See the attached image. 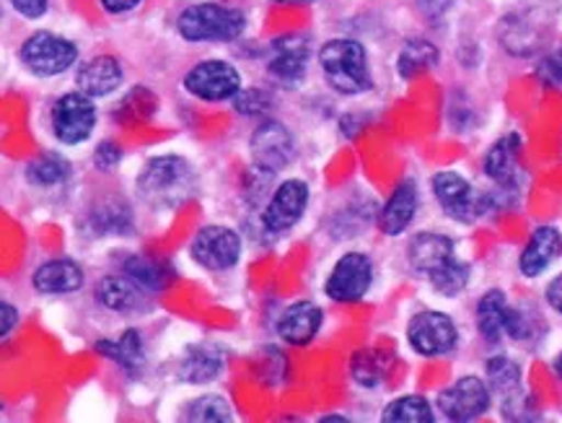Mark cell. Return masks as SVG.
Wrapping results in <instances>:
<instances>
[{"label":"cell","instance_id":"42","mask_svg":"<svg viewBox=\"0 0 562 423\" xmlns=\"http://www.w3.org/2000/svg\"><path fill=\"white\" fill-rule=\"evenodd\" d=\"M544 301H547V307H550L552 312H558L562 318V274H558L550 283H547Z\"/></svg>","mask_w":562,"mask_h":423},{"label":"cell","instance_id":"25","mask_svg":"<svg viewBox=\"0 0 562 423\" xmlns=\"http://www.w3.org/2000/svg\"><path fill=\"white\" fill-rule=\"evenodd\" d=\"M510 301L503 289H487L477 301L474 310V325H477L480 338L487 346H498L501 341H508V318Z\"/></svg>","mask_w":562,"mask_h":423},{"label":"cell","instance_id":"29","mask_svg":"<svg viewBox=\"0 0 562 423\" xmlns=\"http://www.w3.org/2000/svg\"><path fill=\"white\" fill-rule=\"evenodd\" d=\"M70 171H74L70 169V162L65 159L63 154H57V151H45V154H40L37 159L26 164L24 177L32 188L53 190L68 182Z\"/></svg>","mask_w":562,"mask_h":423},{"label":"cell","instance_id":"23","mask_svg":"<svg viewBox=\"0 0 562 423\" xmlns=\"http://www.w3.org/2000/svg\"><path fill=\"white\" fill-rule=\"evenodd\" d=\"M521 135L506 133L493 146L487 148L482 159V171L498 188H518V175H521Z\"/></svg>","mask_w":562,"mask_h":423},{"label":"cell","instance_id":"37","mask_svg":"<svg viewBox=\"0 0 562 423\" xmlns=\"http://www.w3.org/2000/svg\"><path fill=\"white\" fill-rule=\"evenodd\" d=\"M537 78L544 86H562V47H554L537 63Z\"/></svg>","mask_w":562,"mask_h":423},{"label":"cell","instance_id":"2","mask_svg":"<svg viewBox=\"0 0 562 423\" xmlns=\"http://www.w3.org/2000/svg\"><path fill=\"white\" fill-rule=\"evenodd\" d=\"M198 190V171L179 154H158L135 175V196L156 213L177 211Z\"/></svg>","mask_w":562,"mask_h":423},{"label":"cell","instance_id":"24","mask_svg":"<svg viewBox=\"0 0 562 423\" xmlns=\"http://www.w3.org/2000/svg\"><path fill=\"white\" fill-rule=\"evenodd\" d=\"M562 255V234L558 226H539L531 232L521 255H518V274L524 278H539L552 268Z\"/></svg>","mask_w":562,"mask_h":423},{"label":"cell","instance_id":"36","mask_svg":"<svg viewBox=\"0 0 562 423\" xmlns=\"http://www.w3.org/2000/svg\"><path fill=\"white\" fill-rule=\"evenodd\" d=\"M122 159H125V151L117 141H99L97 148H93V169L104 171V175H110V171H117Z\"/></svg>","mask_w":562,"mask_h":423},{"label":"cell","instance_id":"6","mask_svg":"<svg viewBox=\"0 0 562 423\" xmlns=\"http://www.w3.org/2000/svg\"><path fill=\"white\" fill-rule=\"evenodd\" d=\"M99 110L97 99L83 91H65L49 107V133L65 148H78L97 133Z\"/></svg>","mask_w":562,"mask_h":423},{"label":"cell","instance_id":"13","mask_svg":"<svg viewBox=\"0 0 562 423\" xmlns=\"http://www.w3.org/2000/svg\"><path fill=\"white\" fill-rule=\"evenodd\" d=\"M190 255L207 274H228L241 260L244 240L236 229L226 224H207L194 234Z\"/></svg>","mask_w":562,"mask_h":423},{"label":"cell","instance_id":"15","mask_svg":"<svg viewBox=\"0 0 562 423\" xmlns=\"http://www.w3.org/2000/svg\"><path fill=\"white\" fill-rule=\"evenodd\" d=\"M493 405V390L487 379L467 375L438 392L436 411L451 423H470L482 419Z\"/></svg>","mask_w":562,"mask_h":423},{"label":"cell","instance_id":"18","mask_svg":"<svg viewBox=\"0 0 562 423\" xmlns=\"http://www.w3.org/2000/svg\"><path fill=\"white\" fill-rule=\"evenodd\" d=\"M122 84H125V66L117 55L99 53L78 63L76 89L91 99L112 97Z\"/></svg>","mask_w":562,"mask_h":423},{"label":"cell","instance_id":"1","mask_svg":"<svg viewBox=\"0 0 562 423\" xmlns=\"http://www.w3.org/2000/svg\"><path fill=\"white\" fill-rule=\"evenodd\" d=\"M407 265L446 299L464 293L472 281V265L461 260L451 236L441 232L415 234L407 245Z\"/></svg>","mask_w":562,"mask_h":423},{"label":"cell","instance_id":"14","mask_svg":"<svg viewBox=\"0 0 562 423\" xmlns=\"http://www.w3.org/2000/svg\"><path fill=\"white\" fill-rule=\"evenodd\" d=\"M373 281H376V265H373L371 255L345 253L329 270L327 281H324V293L335 304H356V301L369 297Z\"/></svg>","mask_w":562,"mask_h":423},{"label":"cell","instance_id":"9","mask_svg":"<svg viewBox=\"0 0 562 423\" xmlns=\"http://www.w3.org/2000/svg\"><path fill=\"white\" fill-rule=\"evenodd\" d=\"M314 49L306 34H280L265 49V70L283 89H299L308 78Z\"/></svg>","mask_w":562,"mask_h":423},{"label":"cell","instance_id":"22","mask_svg":"<svg viewBox=\"0 0 562 423\" xmlns=\"http://www.w3.org/2000/svg\"><path fill=\"white\" fill-rule=\"evenodd\" d=\"M420 211V188L415 179H402L386 198V203L379 211V229L386 236H402L413 226V221Z\"/></svg>","mask_w":562,"mask_h":423},{"label":"cell","instance_id":"17","mask_svg":"<svg viewBox=\"0 0 562 423\" xmlns=\"http://www.w3.org/2000/svg\"><path fill=\"white\" fill-rule=\"evenodd\" d=\"M93 350L130 379H140L148 367V346L138 327H125L117 338H99Z\"/></svg>","mask_w":562,"mask_h":423},{"label":"cell","instance_id":"31","mask_svg":"<svg viewBox=\"0 0 562 423\" xmlns=\"http://www.w3.org/2000/svg\"><path fill=\"white\" fill-rule=\"evenodd\" d=\"M389 375V358L373 348L358 350L356 356L350 358V377L352 382L363 390H376V387L384 385Z\"/></svg>","mask_w":562,"mask_h":423},{"label":"cell","instance_id":"40","mask_svg":"<svg viewBox=\"0 0 562 423\" xmlns=\"http://www.w3.org/2000/svg\"><path fill=\"white\" fill-rule=\"evenodd\" d=\"M0 314H3V320H0V338L9 341L13 330L19 327V307L13 304V301L3 299L0 301Z\"/></svg>","mask_w":562,"mask_h":423},{"label":"cell","instance_id":"7","mask_svg":"<svg viewBox=\"0 0 562 423\" xmlns=\"http://www.w3.org/2000/svg\"><path fill=\"white\" fill-rule=\"evenodd\" d=\"M184 91L192 99L207 104L234 102V97L244 89L241 70L223 57H207V60L194 63L182 78Z\"/></svg>","mask_w":562,"mask_h":423},{"label":"cell","instance_id":"16","mask_svg":"<svg viewBox=\"0 0 562 423\" xmlns=\"http://www.w3.org/2000/svg\"><path fill=\"white\" fill-rule=\"evenodd\" d=\"M150 297L154 293L143 289V286L130 278L127 274H110L97 283L93 299L104 312L117 314V318H130V314H140L150 310Z\"/></svg>","mask_w":562,"mask_h":423},{"label":"cell","instance_id":"10","mask_svg":"<svg viewBox=\"0 0 562 423\" xmlns=\"http://www.w3.org/2000/svg\"><path fill=\"white\" fill-rule=\"evenodd\" d=\"M430 190L438 208L443 211L446 219L457 221L461 226H470L474 221L485 216V203H482V190L464 175L453 169H441L430 177Z\"/></svg>","mask_w":562,"mask_h":423},{"label":"cell","instance_id":"19","mask_svg":"<svg viewBox=\"0 0 562 423\" xmlns=\"http://www.w3.org/2000/svg\"><path fill=\"white\" fill-rule=\"evenodd\" d=\"M86 286V270L70 257H49L40 263L32 274V289L42 297H74Z\"/></svg>","mask_w":562,"mask_h":423},{"label":"cell","instance_id":"11","mask_svg":"<svg viewBox=\"0 0 562 423\" xmlns=\"http://www.w3.org/2000/svg\"><path fill=\"white\" fill-rule=\"evenodd\" d=\"M249 156L259 175L276 177L288 169L295 159V138L291 127L280 120H259L249 135Z\"/></svg>","mask_w":562,"mask_h":423},{"label":"cell","instance_id":"39","mask_svg":"<svg viewBox=\"0 0 562 423\" xmlns=\"http://www.w3.org/2000/svg\"><path fill=\"white\" fill-rule=\"evenodd\" d=\"M453 5H457V0H415V9L428 21H441Z\"/></svg>","mask_w":562,"mask_h":423},{"label":"cell","instance_id":"43","mask_svg":"<svg viewBox=\"0 0 562 423\" xmlns=\"http://www.w3.org/2000/svg\"><path fill=\"white\" fill-rule=\"evenodd\" d=\"M333 421H337V423H350L348 415H322V419H319V423H333Z\"/></svg>","mask_w":562,"mask_h":423},{"label":"cell","instance_id":"27","mask_svg":"<svg viewBox=\"0 0 562 423\" xmlns=\"http://www.w3.org/2000/svg\"><path fill=\"white\" fill-rule=\"evenodd\" d=\"M122 274L135 278L143 289L150 293L167 291L171 281H175V268L169 260H158L150 255H127L122 260Z\"/></svg>","mask_w":562,"mask_h":423},{"label":"cell","instance_id":"8","mask_svg":"<svg viewBox=\"0 0 562 423\" xmlns=\"http://www.w3.org/2000/svg\"><path fill=\"white\" fill-rule=\"evenodd\" d=\"M308 203H312V188L306 179L288 177L283 182L276 185L270 192L268 203H265L262 213H259V224L262 232L270 236H285L291 234L301 219L306 216Z\"/></svg>","mask_w":562,"mask_h":423},{"label":"cell","instance_id":"20","mask_svg":"<svg viewBox=\"0 0 562 423\" xmlns=\"http://www.w3.org/2000/svg\"><path fill=\"white\" fill-rule=\"evenodd\" d=\"M324 325V310L316 301L301 299L288 304L276 320V333L278 338L288 343V346L304 348L308 343H314L316 335L322 333Z\"/></svg>","mask_w":562,"mask_h":423},{"label":"cell","instance_id":"38","mask_svg":"<svg viewBox=\"0 0 562 423\" xmlns=\"http://www.w3.org/2000/svg\"><path fill=\"white\" fill-rule=\"evenodd\" d=\"M13 13H19L24 21H40L47 16L49 0H5Z\"/></svg>","mask_w":562,"mask_h":423},{"label":"cell","instance_id":"26","mask_svg":"<svg viewBox=\"0 0 562 423\" xmlns=\"http://www.w3.org/2000/svg\"><path fill=\"white\" fill-rule=\"evenodd\" d=\"M83 229L91 236H122L133 232V208L122 198H104L89 208Z\"/></svg>","mask_w":562,"mask_h":423},{"label":"cell","instance_id":"33","mask_svg":"<svg viewBox=\"0 0 562 423\" xmlns=\"http://www.w3.org/2000/svg\"><path fill=\"white\" fill-rule=\"evenodd\" d=\"M184 421L192 423H231L236 419L234 408L218 392H205V396L192 398L182 411Z\"/></svg>","mask_w":562,"mask_h":423},{"label":"cell","instance_id":"30","mask_svg":"<svg viewBox=\"0 0 562 423\" xmlns=\"http://www.w3.org/2000/svg\"><path fill=\"white\" fill-rule=\"evenodd\" d=\"M485 377L490 390L495 398H506L510 392L521 390V367H518L516 358L506 354H495L485 361Z\"/></svg>","mask_w":562,"mask_h":423},{"label":"cell","instance_id":"34","mask_svg":"<svg viewBox=\"0 0 562 423\" xmlns=\"http://www.w3.org/2000/svg\"><path fill=\"white\" fill-rule=\"evenodd\" d=\"M234 110L241 114V118L251 120H265L272 112V94L268 89H259V86H249V89H241L239 94L234 97Z\"/></svg>","mask_w":562,"mask_h":423},{"label":"cell","instance_id":"21","mask_svg":"<svg viewBox=\"0 0 562 423\" xmlns=\"http://www.w3.org/2000/svg\"><path fill=\"white\" fill-rule=\"evenodd\" d=\"M223 371H226V350L215 343H194L177 361V379L190 387L218 382Z\"/></svg>","mask_w":562,"mask_h":423},{"label":"cell","instance_id":"35","mask_svg":"<svg viewBox=\"0 0 562 423\" xmlns=\"http://www.w3.org/2000/svg\"><path fill=\"white\" fill-rule=\"evenodd\" d=\"M501 411H503V419L506 421H535L537 419V408L531 405V398L526 396V390L510 392V396L501 398Z\"/></svg>","mask_w":562,"mask_h":423},{"label":"cell","instance_id":"3","mask_svg":"<svg viewBox=\"0 0 562 423\" xmlns=\"http://www.w3.org/2000/svg\"><path fill=\"white\" fill-rule=\"evenodd\" d=\"M249 19L236 5L203 0L177 13L175 29L187 45H234L247 34Z\"/></svg>","mask_w":562,"mask_h":423},{"label":"cell","instance_id":"45","mask_svg":"<svg viewBox=\"0 0 562 423\" xmlns=\"http://www.w3.org/2000/svg\"><path fill=\"white\" fill-rule=\"evenodd\" d=\"M272 3H314V0H272Z\"/></svg>","mask_w":562,"mask_h":423},{"label":"cell","instance_id":"12","mask_svg":"<svg viewBox=\"0 0 562 423\" xmlns=\"http://www.w3.org/2000/svg\"><path fill=\"white\" fill-rule=\"evenodd\" d=\"M407 343L417 356L443 358L459 348V325L441 310H420L407 322Z\"/></svg>","mask_w":562,"mask_h":423},{"label":"cell","instance_id":"44","mask_svg":"<svg viewBox=\"0 0 562 423\" xmlns=\"http://www.w3.org/2000/svg\"><path fill=\"white\" fill-rule=\"evenodd\" d=\"M552 371H554V377L558 379H562V354L554 358V364H552Z\"/></svg>","mask_w":562,"mask_h":423},{"label":"cell","instance_id":"41","mask_svg":"<svg viewBox=\"0 0 562 423\" xmlns=\"http://www.w3.org/2000/svg\"><path fill=\"white\" fill-rule=\"evenodd\" d=\"M146 0H99L106 16H127V13L138 11Z\"/></svg>","mask_w":562,"mask_h":423},{"label":"cell","instance_id":"32","mask_svg":"<svg viewBox=\"0 0 562 423\" xmlns=\"http://www.w3.org/2000/svg\"><path fill=\"white\" fill-rule=\"evenodd\" d=\"M384 423H434L436 411L434 403L423 396H402L394 398L384 411H381Z\"/></svg>","mask_w":562,"mask_h":423},{"label":"cell","instance_id":"5","mask_svg":"<svg viewBox=\"0 0 562 423\" xmlns=\"http://www.w3.org/2000/svg\"><path fill=\"white\" fill-rule=\"evenodd\" d=\"M19 63L34 78H57L78 68V63H81V47H78V42L65 37V34L40 29V32L29 34L21 42Z\"/></svg>","mask_w":562,"mask_h":423},{"label":"cell","instance_id":"28","mask_svg":"<svg viewBox=\"0 0 562 423\" xmlns=\"http://www.w3.org/2000/svg\"><path fill=\"white\" fill-rule=\"evenodd\" d=\"M438 60H441V49H438L434 42L425 37H413L402 45L400 55H396V76H400L402 81H409V78L436 68Z\"/></svg>","mask_w":562,"mask_h":423},{"label":"cell","instance_id":"4","mask_svg":"<svg viewBox=\"0 0 562 423\" xmlns=\"http://www.w3.org/2000/svg\"><path fill=\"white\" fill-rule=\"evenodd\" d=\"M324 84L340 97H360L373 89L371 57L363 42L350 37L327 40L316 53Z\"/></svg>","mask_w":562,"mask_h":423}]
</instances>
